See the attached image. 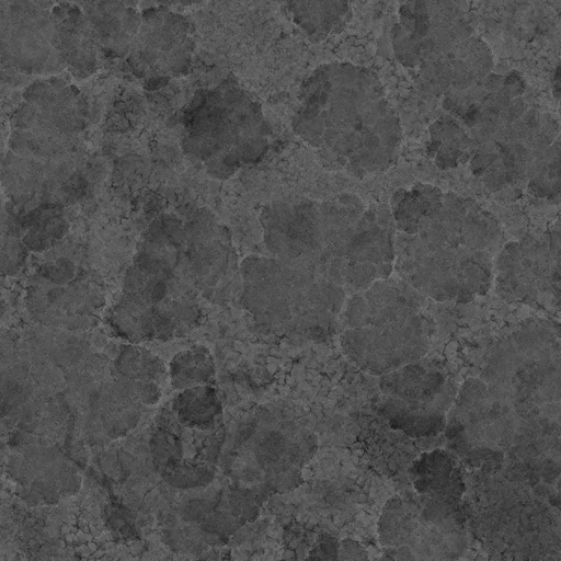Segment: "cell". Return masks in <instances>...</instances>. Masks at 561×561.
I'll return each instance as SVG.
<instances>
[{
  "instance_id": "obj_1",
  "label": "cell",
  "mask_w": 561,
  "mask_h": 561,
  "mask_svg": "<svg viewBox=\"0 0 561 561\" xmlns=\"http://www.w3.org/2000/svg\"><path fill=\"white\" fill-rule=\"evenodd\" d=\"M90 115L85 94L53 76L32 82L11 118L10 150L0 186L15 215L64 208L88 188L82 135Z\"/></svg>"
},
{
  "instance_id": "obj_2",
  "label": "cell",
  "mask_w": 561,
  "mask_h": 561,
  "mask_svg": "<svg viewBox=\"0 0 561 561\" xmlns=\"http://www.w3.org/2000/svg\"><path fill=\"white\" fill-rule=\"evenodd\" d=\"M296 121L313 135L346 140L360 162H386L397 139V118L375 72L347 62L316 68L302 82Z\"/></svg>"
},
{
  "instance_id": "obj_3",
  "label": "cell",
  "mask_w": 561,
  "mask_h": 561,
  "mask_svg": "<svg viewBox=\"0 0 561 561\" xmlns=\"http://www.w3.org/2000/svg\"><path fill=\"white\" fill-rule=\"evenodd\" d=\"M399 61L436 92L465 90L490 73L491 50L459 0H409L393 30Z\"/></svg>"
},
{
  "instance_id": "obj_4",
  "label": "cell",
  "mask_w": 561,
  "mask_h": 561,
  "mask_svg": "<svg viewBox=\"0 0 561 561\" xmlns=\"http://www.w3.org/2000/svg\"><path fill=\"white\" fill-rule=\"evenodd\" d=\"M196 49L187 16L168 5L141 10L140 25L124 61L145 87L158 89L188 73Z\"/></svg>"
},
{
  "instance_id": "obj_5",
  "label": "cell",
  "mask_w": 561,
  "mask_h": 561,
  "mask_svg": "<svg viewBox=\"0 0 561 561\" xmlns=\"http://www.w3.org/2000/svg\"><path fill=\"white\" fill-rule=\"evenodd\" d=\"M53 0H0V67L14 75L60 73L53 47Z\"/></svg>"
},
{
  "instance_id": "obj_6",
  "label": "cell",
  "mask_w": 561,
  "mask_h": 561,
  "mask_svg": "<svg viewBox=\"0 0 561 561\" xmlns=\"http://www.w3.org/2000/svg\"><path fill=\"white\" fill-rule=\"evenodd\" d=\"M51 18L53 47L62 71L78 80L94 75L103 62L79 2L56 3Z\"/></svg>"
},
{
  "instance_id": "obj_7",
  "label": "cell",
  "mask_w": 561,
  "mask_h": 561,
  "mask_svg": "<svg viewBox=\"0 0 561 561\" xmlns=\"http://www.w3.org/2000/svg\"><path fill=\"white\" fill-rule=\"evenodd\" d=\"M102 62L124 60L140 25L137 0H80Z\"/></svg>"
},
{
  "instance_id": "obj_8",
  "label": "cell",
  "mask_w": 561,
  "mask_h": 561,
  "mask_svg": "<svg viewBox=\"0 0 561 561\" xmlns=\"http://www.w3.org/2000/svg\"><path fill=\"white\" fill-rule=\"evenodd\" d=\"M293 23L311 41L340 33L352 15L351 0H285Z\"/></svg>"
},
{
  "instance_id": "obj_9",
  "label": "cell",
  "mask_w": 561,
  "mask_h": 561,
  "mask_svg": "<svg viewBox=\"0 0 561 561\" xmlns=\"http://www.w3.org/2000/svg\"><path fill=\"white\" fill-rule=\"evenodd\" d=\"M174 408L183 424L201 430L210 427L221 410L215 390L206 386L185 390L176 398Z\"/></svg>"
},
{
  "instance_id": "obj_10",
  "label": "cell",
  "mask_w": 561,
  "mask_h": 561,
  "mask_svg": "<svg viewBox=\"0 0 561 561\" xmlns=\"http://www.w3.org/2000/svg\"><path fill=\"white\" fill-rule=\"evenodd\" d=\"M170 373L176 388L195 387L211 378L214 374L211 356L205 348L187 350L173 358Z\"/></svg>"
},
{
  "instance_id": "obj_11",
  "label": "cell",
  "mask_w": 561,
  "mask_h": 561,
  "mask_svg": "<svg viewBox=\"0 0 561 561\" xmlns=\"http://www.w3.org/2000/svg\"><path fill=\"white\" fill-rule=\"evenodd\" d=\"M0 186V276L19 270L25 255V245L21 241L9 202H4Z\"/></svg>"
},
{
  "instance_id": "obj_12",
  "label": "cell",
  "mask_w": 561,
  "mask_h": 561,
  "mask_svg": "<svg viewBox=\"0 0 561 561\" xmlns=\"http://www.w3.org/2000/svg\"><path fill=\"white\" fill-rule=\"evenodd\" d=\"M154 2L162 5H186L192 4L198 0H153Z\"/></svg>"
}]
</instances>
